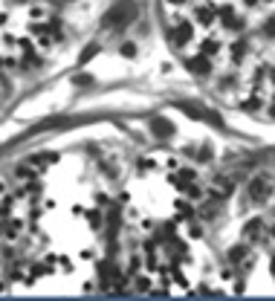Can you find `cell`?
Listing matches in <instances>:
<instances>
[{
    "mask_svg": "<svg viewBox=\"0 0 275 301\" xmlns=\"http://www.w3.org/2000/svg\"><path fill=\"white\" fill-rule=\"evenodd\" d=\"M136 15H139V6H136V0H122V3H116L107 15H104V21H101V26H127V24H133L136 21Z\"/></svg>",
    "mask_w": 275,
    "mask_h": 301,
    "instance_id": "1",
    "label": "cell"
},
{
    "mask_svg": "<svg viewBox=\"0 0 275 301\" xmlns=\"http://www.w3.org/2000/svg\"><path fill=\"white\" fill-rule=\"evenodd\" d=\"M168 38H171V44H177V47L188 44V41H191V24H188V21H180L174 29L168 32Z\"/></svg>",
    "mask_w": 275,
    "mask_h": 301,
    "instance_id": "2",
    "label": "cell"
},
{
    "mask_svg": "<svg viewBox=\"0 0 275 301\" xmlns=\"http://www.w3.org/2000/svg\"><path fill=\"white\" fill-rule=\"evenodd\" d=\"M151 133L156 139H168L171 133H174V125L165 119V116H153L151 119Z\"/></svg>",
    "mask_w": 275,
    "mask_h": 301,
    "instance_id": "3",
    "label": "cell"
},
{
    "mask_svg": "<svg viewBox=\"0 0 275 301\" xmlns=\"http://www.w3.org/2000/svg\"><path fill=\"white\" fill-rule=\"evenodd\" d=\"M232 180L229 177H217V180L212 182V197H217V200H223V197H229L232 194Z\"/></svg>",
    "mask_w": 275,
    "mask_h": 301,
    "instance_id": "4",
    "label": "cell"
},
{
    "mask_svg": "<svg viewBox=\"0 0 275 301\" xmlns=\"http://www.w3.org/2000/svg\"><path fill=\"white\" fill-rule=\"evenodd\" d=\"M188 70L194 73V75H206L212 67H209V55H197V58L188 61Z\"/></svg>",
    "mask_w": 275,
    "mask_h": 301,
    "instance_id": "5",
    "label": "cell"
},
{
    "mask_svg": "<svg viewBox=\"0 0 275 301\" xmlns=\"http://www.w3.org/2000/svg\"><path fill=\"white\" fill-rule=\"evenodd\" d=\"M249 194H252V200H264V197L270 194V185H267V180H252V185H249Z\"/></svg>",
    "mask_w": 275,
    "mask_h": 301,
    "instance_id": "6",
    "label": "cell"
},
{
    "mask_svg": "<svg viewBox=\"0 0 275 301\" xmlns=\"http://www.w3.org/2000/svg\"><path fill=\"white\" fill-rule=\"evenodd\" d=\"M220 15H223V24H226L229 29H244V21L232 15V6H223V9H220Z\"/></svg>",
    "mask_w": 275,
    "mask_h": 301,
    "instance_id": "7",
    "label": "cell"
},
{
    "mask_svg": "<svg viewBox=\"0 0 275 301\" xmlns=\"http://www.w3.org/2000/svg\"><path fill=\"white\" fill-rule=\"evenodd\" d=\"M214 15H217V9H209V6H203V9H197V21L200 24H212Z\"/></svg>",
    "mask_w": 275,
    "mask_h": 301,
    "instance_id": "8",
    "label": "cell"
},
{
    "mask_svg": "<svg viewBox=\"0 0 275 301\" xmlns=\"http://www.w3.org/2000/svg\"><path fill=\"white\" fill-rule=\"evenodd\" d=\"M99 55V44H90V47H84V52L78 55V64H87V61H93Z\"/></svg>",
    "mask_w": 275,
    "mask_h": 301,
    "instance_id": "9",
    "label": "cell"
},
{
    "mask_svg": "<svg viewBox=\"0 0 275 301\" xmlns=\"http://www.w3.org/2000/svg\"><path fill=\"white\" fill-rule=\"evenodd\" d=\"M99 272H101V278H104V281H110V278H116V267H113L110 261H104V264H99Z\"/></svg>",
    "mask_w": 275,
    "mask_h": 301,
    "instance_id": "10",
    "label": "cell"
},
{
    "mask_svg": "<svg viewBox=\"0 0 275 301\" xmlns=\"http://www.w3.org/2000/svg\"><path fill=\"white\" fill-rule=\"evenodd\" d=\"M73 84H75V87H90V84H93V75H87V73H78V75L73 78Z\"/></svg>",
    "mask_w": 275,
    "mask_h": 301,
    "instance_id": "11",
    "label": "cell"
},
{
    "mask_svg": "<svg viewBox=\"0 0 275 301\" xmlns=\"http://www.w3.org/2000/svg\"><path fill=\"white\" fill-rule=\"evenodd\" d=\"M220 50V44L214 41V38H209V41H203V55H212V52H217Z\"/></svg>",
    "mask_w": 275,
    "mask_h": 301,
    "instance_id": "12",
    "label": "cell"
},
{
    "mask_svg": "<svg viewBox=\"0 0 275 301\" xmlns=\"http://www.w3.org/2000/svg\"><path fill=\"white\" fill-rule=\"evenodd\" d=\"M258 229H264V223H261V220H249V223H246V235H249V238H255V235H258Z\"/></svg>",
    "mask_w": 275,
    "mask_h": 301,
    "instance_id": "13",
    "label": "cell"
},
{
    "mask_svg": "<svg viewBox=\"0 0 275 301\" xmlns=\"http://www.w3.org/2000/svg\"><path fill=\"white\" fill-rule=\"evenodd\" d=\"M119 52H122L125 58H133V55H136V47H133V44H122V47H119Z\"/></svg>",
    "mask_w": 275,
    "mask_h": 301,
    "instance_id": "14",
    "label": "cell"
},
{
    "mask_svg": "<svg viewBox=\"0 0 275 301\" xmlns=\"http://www.w3.org/2000/svg\"><path fill=\"white\" fill-rule=\"evenodd\" d=\"M241 107H244V110H261V101H258V99H246Z\"/></svg>",
    "mask_w": 275,
    "mask_h": 301,
    "instance_id": "15",
    "label": "cell"
},
{
    "mask_svg": "<svg viewBox=\"0 0 275 301\" xmlns=\"http://www.w3.org/2000/svg\"><path fill=\"white\" fill-rule=\"evenodd\" d=\"M244 246H238V249H232V255H229V258H232V261H241V258H244Z\"/></svg>",
    "mask_w": 275,
    "mask_h": 301,
    "instance_id": "16",
    "label": "cell"
},
{
    "mask_svg": "<svg viewBox=\"0 0 275 301\" xmlns=\"http://www.w3.org/2000/svg\"><path fill=\"white\" fill-rule=\"evenodd\" d=\"M232 55L241 58V55H244V44H235V47H232Z\"/></svg>",
    "mask_w": 275,
    "mask_h": 301,
    "instance_id": "17",
    "label": "cell"
},
{
    "mask_svg": "<svg viewBox=\"0 0 275 301\" xmlns=\"http://www.w3.org/2000/svg\"><path fill=\"white\" fill-rule=\"evenodd\" d=\"M267 32H270V35H275V18H270V21H267Z\"/></svg>",
    "mask_w": 275,
    "mask_h": 301,
    "instance_id": "18",
    "label": "cell"
},
{
    "mask_svg": "<svg viewBox=\"0 0 275 301\" xmlns=\"http://www.w3.org/2000/svg\"><path fill=\"white\" fill-rule=\"evenodd\" d=\"M0 214H9V200H6V203H0Z\"/></svg>",
    "mask_w": 275,
    "mask_h": 301,
    "instance_id": "19",
    "label": "cell"
},
{
    "mask_svg": "<svg viewBox=\"0 0 275 301\" xmlns=\"http://www.w3.org/2000/svg\"><path fill=\"white\" fill-rule=\"evenodd\" d=\"M246 3H249V6H255V3H258V0H246Z\"/></svg>",
    "mask_w": 275,
    "mask_h": 301,
    "instance_id": "20",
    "label": "cell"
},
{
    "mask_svg": "<svg viewBox=\"0 0 275 301\" xmlns=\"http://www.w3.org/2000/svg\"><path fill=\"white\" fill-rule=\"evenodd\" d=\"M273 272H275V255H273Z\"/></svg>",
    "mask_w": 275,
    "mask_h": 301,
    "instance_id": "21",
    "label": "cell"
},
{
    "mask_svg": "<svg viewBox=\"0 0 275 301\" xmlns=\"http://www.w3.org/2000/svg\"><path fill=\"white\" fill-rule=\"evenodd\" d=\"M171 3H183V0H171Z\"/></svg>",
    "mask_w": 275,
    "mask_h": 301,
    "instance_id": "22",
    "label": "cell"
},
{
    "mask_svg": "<svg viewBox=\"0 0 275 301\" xmlns=\"http://www.w3.org/2000/svg\"><path fill=\"white\" fill-rule=\"evenodd\" d=\"M273 238H275V226H273Z\"/></svg>",
    "mask_w": 275,
    "mask_h": 301,
    "instance_id": "23",
    "label": "cell"
},
{
    "mask_svg": "<svg viewBox=\"0 0 275 301\" xmlns=\"http://www.w3.org/2000/svg\"><path fill=\"white\" fill-rule=\"evenodd\" d=\"M273 81H275V70H273Z\"/></svg>",
    "mask_w": 275,
    "mask_h": 301,
    "instance_id": "24",
    "label": "cell"
},
{
    "mask_svg": "<svg viewBox=\"0 0 275 301\" xmlns=\"http://www.w3.org/2000/svg\"><path fill=\"white\" fill-rule=\"evenodd\" d=\"M273 113H275V101H273Z\"/></svg>",
    "mask_w": 275,
    "mask_h": 301,
    "instance_id": "25",
    "label": "cell"
}]
</instances>
